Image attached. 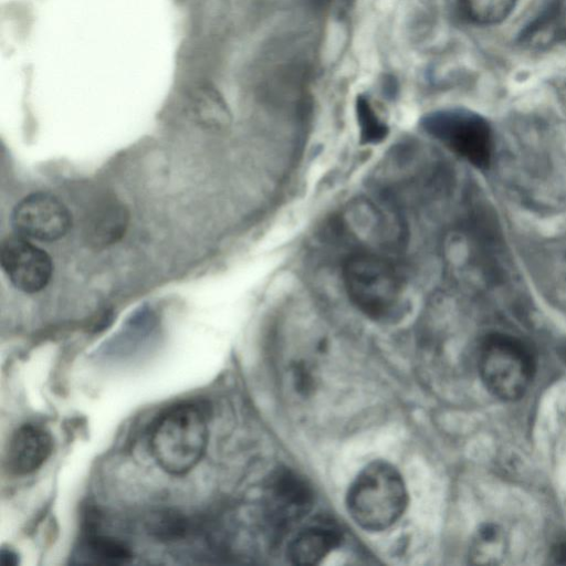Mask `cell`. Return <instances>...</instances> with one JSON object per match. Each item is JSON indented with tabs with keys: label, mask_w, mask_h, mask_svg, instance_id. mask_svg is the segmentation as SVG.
<instances>
[{
	"label": "cell",
	"mask_w": 566,
	"mask_h": 566,
	"mask_svg": "<svg viewBox=\"0 0 566 566\" xmlns=\"http://www.w3.org/2000/svg\"><path fill=\"white\" fill-rule=\"evenodd\" d=\"M209 441L208 417L201 406L185 402L169 408L154 422L149 448L170 475H185L202 459Z\"/></svg>",
	"instance_id": "1"
},
{
	"label": "cell",
	"mask_w": 566,
	"mask_h": 566,
	"mask_svg": "<svg viewBox=\"0 0 566 566\" xmlns=\"http://www.w3.org/2000/svg\"><path fill=\"white\" fill-rule=\"evenodd\" d=\"M347 511L361 528L379 532L390 527L408 505V492L399 471L386 461H373L350 484Z\"/></svg>",
	"instance_id": "2"
},
{
	"label": "cell",
	"mask_w": 566,
	"mask_h": 566,
	"mask_svg": "<svg viewBox=\"0 0 566 566\" xmlns=\"http://www.w3.org/2000/svg\"><path fill=\"white\" fill-rule=\"evenodd\" d=\"M479 370L485 388L493 396L513 401L524 396L536 367L523 342L510 335L492 334L481 345Z\"/></svg>",
	"instance_id": "3"
},
{
	"label": "cell",
	"mask_w": 566,
	"mask_h": 566,
	"mask_svg": "<svg viewBox=\"0 0 566 566\" xmlns=\"http://www.w3.org/2000/svg\"><path fill=\"white\" fill-rule=\"evenodd\" d=\"M343 280L350 302L366 316L385 319L396 311L401 283L384 259L367 253L352 255L344 263Z\"/></svg>",
	"instance_id": "4"
},
{
	"label": "cell",
	"mask_w": 566,
	"mask_h": 566,
	"mask_svg": "<svg viewBox=\"0 0 566 566\" xmlns=\"http://www.w3.org/2000/svg\"><path fill=\"white\" fill-rule=\"evenodd\" d=\"M421 125L446 147L475 168L490 167L493 135L489 122L480 114L464 108H448L426 115Z\"/></svg>",
	"instance_id": "5"
},
{
	"label": "cell",
	"mask_w": 566,
	"mask_h": 566,
	"mask_svg": "<svg viewBox=\"0 0 566 566\" xmlns=\"http://www.w3.org/2000/svg\"><path fill=\"white\" fill-rule=\"evenodd\" d=\"M11 222L19 235L50 242L66 234L71 227V214L59 199L39 192L17 203Z\"/></svg>",
	"instance_id": "6"
},
{
	"label": "cell",
	"mask_w": 566,
	"mask_h": 566,
	"mask_svg": "<svg viewBox=\"0 0 566 566\" xmlns=\"http://www.w3.org/2000/svg\"><path fill=\"white\" fill-rule=\"evenodd\" d=\"M0 262L11 283L25 293L41 291L52 275L51 258L22 235L9 237L2 241Z\"/></svg>",
	"instance_id": "7"
},
{
	"label": "cell",
	"mask_w": 566,
	"mask_h": 566,
	"mask_svg": "<svg viewBox=\"0 0 566 566\" xmlns=\"http://www.w3.org/2000/svg\"><path fill=\"white\" fill-rule=\"evenodd\" d=\"M313 493L308 484L294 472L282 469L269 480L265 505L275 526L285 527L300 521L311 510Z\"/></svg>",
	"instance_id": "8"
},
{
	"label": "cell",
	"mask_w": 566,
	"mask_h": 566,
	"mask_svg": "<svg viewBox=\"0 0 566 566\" xmlns=\"http://www.w3.org/2000/svg\"><path fill=\"white\" fill-rule=\"evenodd\" d=\"M51 433L35 424H23L11 436L6 453L10 473L19 476L38 471L53 452Z\"/></svg>",
	"instance_id": "9"
},
{
	"label": "cell",
	"mask_w": 566,
	"mask_h": 566,
	"mask_svg": "<svg viewBox=\"0 0 566 566\" xmlns=\"http://www.w3.org/2000/svg\"><path fill=\"white\" fill-rule=\"evenodd\" d=\"M340 543V534L334 526L317 524L301 531L290 543L287 556L297 565L318 564Z\"/></svg>",
	"instance_id": "10"
},
{
	"label": "cell",
	"mask_w": 566,
	"mask_h": 566,
	"mask_svg": "<svg viewBox=\"0 0 566 566\" xmlns=\"http://www.w3.org/2000/svg\"><path fill=\"white\" fill-rule=\"evenodd\" d=\"M506 538L503 530L493 523L479 528L470 548V558L474 564L494 565L504 557Z\"/></svg>",
	"instance_id": "11"
},
{
	"label": "cell",
	"mask_w": 566,
	"mask_h": 566,
	"mask_svg": "<svg viewBox=\"0 0 566 566\" xmlns=\"http://www.w3.org/2000/svg\"><path fill=\"white\" fill-rule=\"evenodd\" d=\"M518 0H457L461 12L480 25H493L504 21Z\"/></svg>",
	"instance_id": "12"
},
{
	"label": "cell",
	"mask_w": 566,
	"mask_h": 566,
	"mask_svg": "<svg viewBox=\"0 0 566 566\" xmlns=\"http://www.w3.org/2000/svg\"><path fill=\"white\" fill-rule=\"evenodd\" d=\"M83 557L95 564H123L133 554L123 542L101 535H91L82 544Z\"/></svg>",
	"instance_id": "13"
},
{
	"label": "cell",
	"mask_w": 566,
	"mask_h": 566,
	"mask_svg": "<svg viewBox=\"0 0 566 566\" xmlns=\"http://www.w3.org/2000/svg\"><path fill=\"white\" fill-rule=\"evenodd\" d=\"M127 223L125 209L108 205L97 213L92 224V239L95 244H107L123 235Z\"/></svg>",
	"instance_id": "14"
},
{
	"label": "cell",
	"mask_w": 566,
	"mask_h": 566,
	"mask_svg": "<svg viewBox=\"0 0 566 566\" xmlns=\"http://www.w3.org/2000/svg\"><path fill=\"white\" fill-rule=\"evenodd\" d=\"M197 118L207 126H222L228 113L219 94L208 86L198 88L192 98Z\"/></svg>",
	"instance_id": "15"
},
{
	"label": "cell",
	"mask_w": 566,
	"mask_h": 566,
	"mask_svg": "<svg viewBox=\"0 0 566 566\" xmlns=\"http://www.w3.org/2000/svg\"><path fill=\"white\" fill-rule=\"evenodd\" d=\"M355 108L363 144H377L386 138L388 127L378 117L366 96H357Z\"/></svg>",
	"instance_id": "16"
},
{
	"label": "cell",
	"mask_w": 566,
	"mask_h": 566,
	"mask_svg": "<svg viewBox=\"0 0 566 566\" xmlns=\"http://www.w3.org/2000/svg\"><path fill=\"white\" fill-rule=\"evenodd\" d=\"M149 530L158 538L172 539L181 535L185 526L177 514L165 512L149 521Z\"/></svg>",
	"instance_id": "17"
},
{
	"label": "cell",
	"mask_w": 566,
	"mask_h": 566,
	"mask_svg": "<svg viewBox=\"0 0 566 566\" xmlns=\"http://www.w3.org/2000/svg\"><path fill=\"white\" fill-rule=\"evenodd\" d=\"M551 558L554 564L566 565V539L558 541L551 549Z\"/></svg>",
	"instance_id": "18"
},
{
	"label": "cell",
	"mask_w": 566,
	"mask_h": 566,
	"mask_svg": "<svg viewBox=\"0 0 566 566\" xmlns=\"http://www.w3.org/2000/svg\"><path fill=\"white\" fill-rule=\"evenodd\" d=\"M19 563L18 555L11 548L2 547L0 551L1 566H15Z\"/></svg>",
	"instance_id": "19"
},
{
	"label": "cell",
	"mask_w": 566,
	"mask_h": 566,
	"mask_svg": "<svg viewBox=\"0 0 566 566\" xmlns=\"http://www.w3.org/2000/svg\"><path fill=\"white\" fill-rule=\"evenodd\" d=\"M560 354L564 357V360L566 361V347H564Z\"/></svg>",
	"instance_id": "20"
}]
</instances>
